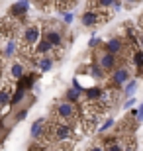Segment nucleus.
Wrapping results in <instances>:
<instances>
[{"instance_id": "f257e3e1", "label": "nucleus", "mask_w": 143, "mask_h": 151, "mask_svg": "<svg viewBox=\"0 0 143 151\" xmlns=\"http://www.w3.org/2000/svg\"><path fill=\"white\" fill-rule=\"evenodd\" d=\"M77 137V132H75V124L65 122V120H59V118H53L47 122V132H45V139L53 141V143H73Z\"/></svg>"}, {"instance_id": "f03ea898", "label": "nucleus", "mask_w": 143, "mask_h": 151, "mask_svg": "<svg viewBox=\"0 0 143 151\" xmlns=\"http://www.w3.org/2000/svg\"><path fill=\"white\" fill-rule=\"evenodd\" d=\"M51 116L59 118V120H65V122H71V124H78L80 122V108L77 106V102L59 100L53 104Z\"/></svg>"}, {"instance_id": "7ed1b4c3", "label": "nucleus", "mask_w": 143, "mask_h": 151, "mask_svg": "<svg viewBox=\"0 0 143 151\" xmlns=\"http://www.w3.org/2000/svg\"><path fill=\"white\" fill-rule=\"evenodd\" d=\"M108 20H110V12L102 10V8H88L80 18L83 26H86V28H96V26L108 22Z\"/></svg>"}, {"instance_id": "20e7f679", "label": "nucleus", "mask_w": 143, "mask_h": 151, "mask_svg": "<svg viewBox=\"0 0 143 151\" xmlns=\"http://www.w3.org/2000/svg\"><path fill=\"white\" fill-rule=\"evenodd\" d=\"M41 37V28H39V24H32L28 28H24V34H22V43L24 47H33V45L39 41Z\"/></svg>"}, {"instance_id": "39448f33", "label": "nucleus", "mask_w": 143, "mask_h": 151, "mask_svg": "<svg viewBox=\"0 0 143 151\" xmlns=\"http://www.w3.org/2000/svg\"><path fill=\"white\" fill-rule=\"evenodd\" d=\"M43 37L49 39V43L55 47V51H59L61 47H63V32H61V28H57V26H47V28L43 29Z\"/></svg>"}, {"instance_id": "423d86ee", "label": "nucleus", "mask_w": 143, "mask_h": 151, "mask_svg": "<svg viewBox=\"0 0 143 151\" xmlns=\"http://www.w3.org/2000/svg\"><path fill=\"white\" fill-rule=\"evenodd\" d=\"M16 29H18V24H16V18H2L0 20V39H10L14 37V34H16Z\"/></svg>"}, {"instance_id": "0eeeda50", "label": "nucleus", "mask_w": 143, "mask_h": 151, "mask_svg": "<svg viewBox=\"0 0 143 151\" xmlns=\"http://www.w3.org/2000/svg\"><path fill=\"white\" fill-rule=\"evenodd\" d=\"M96 63H98L104 71H114L116 65H118V55H114L110 51H102V53H98V57H96Z\"/></svg>"}, {"instance_id": "6e6552de", "label": "nucleus", "mask_w": 143, "mask_h": 151, "mask_svg": "<svg viewBox=\"0 0 143 151\" xmlns=\"http://www.w3.org/2000/svg\"><path fill=\"white\" fill-rule=\"evenodd\" d=\"M28 8H29V0H18L16 4L10 6L8 16L16 18V20H24V18H26V14H28Z\"/></svg>"}, {"instance_id": "1a4fd4ad", "label": "nucleus", "mask_w": 143, "mask_h": 151, "mask_svg": "<svg viewBox=\"0 0 143 151\" xmlns=\"http://www.w3.org/2000/svg\"><path fill=\"white\" fill-rule=\"evenodd\" d=\"M12 94H14V84H12V81H6V83L0 84V108L10 104Z\"/></svg>"}, {"instance_id": "9d476101", "label": "nucleus", "mask_w": 143, "mask_h": 151, "mask_svg": "<svg viewBox=\"0 0 143 151\" xmlns=\"http://www.w3.org/2000/svg\"><path fill=\"white\" fill-rule=\"evenodd\" d=\"M45 132H47V122H45L43 118L35 120L32 126V139H35V141L45 139Z\"/></svg>"}, {"instance_id": "9b49d317", "label": "nucleus", "mask_w": 143, "mask_h": 151, "mask_svg": "<svg viewBox=\"0 0 143 151\" xmlns=\"http://www.w3.org/2000/svg\"><path fill=\"white\" fill-rule=\"evenodd\" d=\"M33 51H35V55H49V53H53L55 51V47L49 43V39H45V37H39V41L35 45H33Z\"/></svg>"}, {"instance_id": "f8f14e48", "label": "nucleus", "mask_w": 143, "mask_h": 151, "mask_svg": "<svg viewBox=\"0 0 143 151\" xmlns=\"http://www.w3.org/2000/svg\"><path fill=\"white\" fill-rule=\"evenodd\" d=\"M26 75V65H24V61H14L10 67V77L12 81H20V78Z\"/></svg>"}, {"instance_id": "ddd939ff", "label": "nucleus", "mask_w": 143, "mask_h": 151, "mask_svg": "<svg viewBox=\"0 0 143 151\" xmlns=\"http://www.w3.org/2000/svg\"><path fill=\"white\" fill-rule=\"evenodd\" d=\"M124 47H126V43H124L120 37H112L110 41L106 43V51H110L114 55H120L121 51H124Z\"/></svg>"}, {"instance_id": "4468645a", "label": "nucleus", "mask_w": 143, "mask_h": 151, "mask_svg": "<svg viewBox=\"0 0 143 151\" xmlns=\"http://www.w3.org/2000/svg\"><path fill=\"white\" fill-rule=\"evenodd\" d=\"M18 43H16V39L10 37V39H6V45H4V49H2V55H4V59H10L12 55H18Z\"/></svg>"}, {"instance_id": "2eb2a0df", "label": "nucleus", "mask_w": 143, "mask_h": 151, "mask_svg": "<svg viewBox=\"0 0 143 151\" xmlns=\"http://www.w3.org/2000/svg\"><path fill=\"white\" fill-rule=\"evenodd\" d=\"M129 78V71L126 67H120V69H114V75H112V83L114 84H124Z\"/></svg>"}, {"instance_id": "dca6fc26", "label": "nucleus", "mask_w": 143, "mask_h": 151, "mask_svg": "<svg viewBox=\"0 0 143 151\" xmlns=\"http://www.w3.org/2000/svg\"><path fill=\"white\" fill-rule=\"evenodd\" d=\"M35 65L39 67V71L47 73V71H51V67H53V57H49V55H39Z\"/></svg>"}, {"instance_id": "f3484780", "label": "nucleus", "mask_w": 143, "mask_h": 151, "mask_svg": "<svg viewBox=\"0 0 143 151\" xmlns=\"http://www.w3.org/2000/svg\"><path fill=\"white\" fill-rule=\"evenodd\" d=\"M102 94H104V90L100 88V86H92V88L84 90V96H86V100H90V102H98L100 98H102Z\"/></svg>"}, {"instance_id": "a211bd4d", "label": "nucleus", "mask_w": 143, "mask_h": 151, "mask_svg": "<svg viewBox=\"0 0 143 151\" xmlns=\"http://www.w3.org/2000/svg\"><path fill=\"white\" fill-rule=\"evenodd\" d=\"M116 0H88V8H102V10H108L114 6Z\"/></svg>"}, {"instance_id": "6ab92c4d", "label": "nucleus", "mask_w": 143, "mask_h": 151, "mask_svg": "<svg viewBox=\"0 0 143 151\" xmlns=\"http://www.w3.org/2000/svg\"><path fill=\"white\" fill-rule=\"evenodd\" d=\"M90 75H92L96 81H100V78H104V69L100 67L98 63H96V65H90Z\"/></svg>"}, {"instance_id": "aec40b11", "label": "nucleus", "mask_w": 143, "mask_h": 151, "mask_svg": "<svg viewBox=\"0 0 143 151\" xmlns=\"http://www.w3.org/2000/svg\"><path fill=\"white\" fill-rule=\"evenodd\" d=\"M80 92L83 90H78V88H69L67 90V100H71V102H78V98H80Z\"/></svg>"}, {"instance_id": "412c9836", "label": "nucleus", "mask_w": 143, "mask_h": 151, "mask_svg": "<svg viewBox=\"0 0 143 151\" xmlns=\"http://www.w3.org/2000/svg\"><path fill=\"white\" fill-rule=\"evenodd\" d=\"M135 86H137V83H135V81H129V83L126 84V94H127V96H132V94H133V90H135Z\"/></svg>"}, {"instance_id": "4be33fe9", "label": "nucleus", "mask_w": 143, "mask_h": 151, "mask_svg": "<svg viewBox=\"0 0 143 151\" xmlns=\"http://www.w3.org/2000/svg\"><path fill=\"white\" fill-rule=\"evenodd\" d=\"M39 8H49V4H53V0H33Z\"/></svg>"}, {"instance_id": "5701e85b", "label": "nucleus", "mask_w": 143, "mask_h": 151, "mask_svg": "<svg viewBox=\"0 0 143 151\" xmlns=\"http://www.w3.org/2000/svg\"><path fill=\"white\" fill-rule=\"evenodd\" d=\"M112 126H114V120L110 118V120H106V124H104V126H102V128L98 129V132H106V129H110Z\"/></svg>"}, {"instance_id": "b1692460", "label": "nucleus", "mask_w": 143, "mask_h": 151, "mask_svg": "<svg viewBox=\"0 0 143 151\" xmlns=\"http://www.w3.org/2000/svg\"><path fill=\"white\" fill-rule=\"evenodd\" d=\"M63 20H65V24H71L73 22V14L71 12H65V14H63Z\"/></svg>"}, {"instance_id": "393cba45", "label": "nucleus", "mask_w": 143, "mask_h": 151, "mask_svg": "<svg viewBox=\"0 0 143 151\" xmlns=\"http://www.w3.org/2000/svg\"><path fill=\"white\" fill-rule=\"evenodd\" d=\"M137 122H143V104H141V108H139V112H137Z\"/></svg>"}, {"instance_id": "a878e982", "label": "nucleus", "mask_w": 143, "mask_h": 151, "mask_svg": "<svg viewBox=\"0 0 143 151\" xmlns=\"http://www.w3.org/2000/svg\"><path fill=\"white\" fill-rule=\"evenodd\" d=\"M2 65H4V55H2V51H0V77H2Z\"/></svg>"}, {"instance_id": "bb28decb", "label": "nucleus", "mask_w": 143, "mask_h": 151, "mask_svg": "<svg viewBox=\"0 0 143 151\" xmlns=\"http://www.w3.org/2000/svg\"><path fill=\"white\" fill-rule=\"evenodd\" d=\"M133 104H135V100H133V98H129V100L124 104V108H129V106H133Z\"/></svg>"}, {"instance_id": "cd10ccee", "label": "nucleus", "mask_w": 143, "mask_h": 151, "mask_svg": "<svg viewBox=\"0 0 143 151\" xmlns=\"http://www.w3.org/2000/svg\"><path fill=\"white\" fill-rule=\"evenodd\" d=\"M96 43H98V37H92V39H90V43H88V45H90V47H96Z\"/></svg>"}, {"instance_id": "c85d7f7f", "label": "nucleus", "mask_w": 143, "mask_h": 151, "mask_svg": "<svg viewBox=\"0 0 143 151\" xmlns=\"http://www.w3.org/2000/svg\"><path fill=\"white\" fill-rule=\"evenodd\" d=\"M139 29H141V32H143V16L139 18Z\"/></svg>"}, {"instance_id": "c756f323", "label": "nucleus", "mask_w": 143, "mask_h": 151, "mask_svg": "<svg viewBox=\"0 0 143 151\" xmlns=\"http://www.w3.org/2000/svg\"><path fill=\"white\" fill-rule=\"evenodd\" d=\"M139 43H141V49H143V35H141V39H139Z\"/></svg>"}]
</instances>
